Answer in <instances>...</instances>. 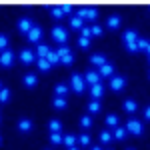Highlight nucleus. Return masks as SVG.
Returning a JSON list of instances; mask_svg holds the SVG:
<instances>
[{"instance_id":"1","label":"nucleus","mask_w":150,"mask_h":150,"mask_svg":"<svg viewBox=\"0 0 150 150\" xmlns=\"http://www.w3.org/2000/svg\"><path fill=\"white\" fill-rule=\"evenodd\" d=\"M138 38L140 36L134 32V30H126L124 34H122V40H124V44L130 52H138Z\"/></svg>"},{"instance_id":"2","label":"nucleus","mask_w":150,"mask_h":150,"mask_svg":"<svg viewBox=\"0 0 150 150\" xmlns=\"http://www.w3.org/2000/svg\"><path fill=\"white\" fill-rule=\"evenodd\" d=\"M52 38H54V42H58L60 46L66 44V40H68V28H64V26H54V28H52Z\"/></svg>"},{"instance_id":"3","label":"nucleus","mask_w":150,"mask_h":150,"mask_svg":"<svg viewBox=\"0 0 150 150\" xmlns=\"http://www.w3.org/2000/svg\"><path fill=\"white\" fill-rule=\"evenodd\" d=\"M70 88L74 90V92H84V88H86V82H84V76L80 74H72L70 76Z\"/></svg>"},{"instance_id":"4","label":"nucleus","mask_w":150,"mask_h":150,"mask_svg":"<svg viewBox=\"0 0 150 150\" xmlns=\"http://www.w3.org/2000/svg\"><path fill=\"white\" fill-rule=\"evenodd\" d=\"M124 128H126L128 134H134V136H140V134H142V122L136 120V118H130Z\"/></svg>"},{"instance_id":"5","label":"nucleus","mask_w":150,"mask_h":150,"mask_svg":"<svg viewBox=\"0 0 150 150\" xmlns=\"http://www.w3.org/2000/svg\"><path fill=\"white\" fill-rule=\"evenodd\" d=\"M12 62H14V52L12 50H2L0 52V66H4V68H10Z\"/></svg>"},{"instance_id":"6","label":"nucleus","mask_w":150,"mask_h":150,"mask_svg":"<svg viewBox=\"0 0 150 150\" xmlns=\"http://www.w3.org/2000/svg\"><path fill=\"white\" fill-rule=\"evenodd\" d=\"M124 86H126V78L124 76H112L110 78V90L112 92H120Z\"/></svg>"},{"instance_id":"7","label":"nucleus","mask_w":150,"mask_h":150,"mask_svg":"<svg viewBox=\"0 0 150 150\" xmlns=\"http://www.w3.org/2000/svg\"><path fill=\"white\" fill-rule=\"evenodd\" d=\"M98 74H100V78H112V76H114V64H112V62L102 64V66L98 68Z\"/></svg>"},{"instance_id":"8","label":"nucleus","mask_w":150,"mask_h":150,"mask_svg":"<svg viewBox=\"0 0 150 150\" xmlns=\"http://www.w3.org/2000/svg\"><path fill=\"white\" fill-rule=\"evenodd\" d=\"M18 30L22 32V34H28L30 30H32V18H28V16H22L20 20H18Z\"/></svg>"},{"instance_id":"9","label":"nucleus","mask_w":150,"mask_h":150,"mask_svg":"<svg viewBox=\"0 0 150 150\" xmlns=\"http://www.w3.org/2000/svg\"><path fill=\"white\" fill-rule=\"evenodd\" d=\"M20 60H22L24 64H32V62H36L38 58H36V52H34V50L24 48V50H20Z\"/></svg>"},{"instance_id":"10","label":"nucleus","mask_w":150,"mask_h":150,"mask_svg":"<svg viewBox=\"0 0 150 150\" xmlns=\"http://www.w3.org/2000/svg\"><path fill=\"white\" fill-rule=\"evenodd\" d=\"M100 74L98 72H94V70H88L86 74H84V82L86 84H90V86H94V84H100Z\"/></svg>"},{"instance_id":"11","label":"nucleus","mask_w":150,"mask_h":150,"mask_svg":"<svg viewBox=\"0 0 150 150\" xmlns=\"http://www.w3.org/2000/svg\"><path fill=\"white\" fill-rule=\"evenodd\" d=\"M26 38H28L30 42H34V44L40 42V40H42V28H40V26H32V30L26 34Z\"/></svg>"},{"instance_id":"12","label":"nucleus","mask_w":150,"mask_h":150,"mask_svg":"<svg viewBox=\"0 0 150 150\" xmlns=\"http://www.w3.org/2000/svg\"><path fill=\"white\" fill-rule=\"evenodd\" d=\"M122 108L126 110L128 114H134V112L138 110V104H136V100H132V98H126L124 104H122Z\"/></svg>"},{"instance_id":"13","label":"nucleus","mask_w":150,"mask_h":150,"mask_svg":"<svg viewBox=\"0 0 150 150\" xmlns=\"http://www.w3.org/2000/svg\"><path fill=\"white\" fill-rule=\"evenodd\" d=\"M18 130L24 132V134L30 132V130H32V120H30V118H20V120H18Z\"/></svg>"},{"instance_id":"14","label":"nucleus","mask_w":150,"mask_h":150,"mask_svg":"<svg viewBox=\"0 0 150 150\" xmlns=\"http://www.w3.org/2000/svg\"><path fill=\"white\" fill-rule=\"evenodd\" d=\"M120 22H122V18H120L118 14H112V16H108V20H106V26H108L110 30H116V28L120 26Z\"/></svg>"},{"instance_id":"15","label":"nucleus","mask_w":150,"mask_h":150,"mask_svg":"<svg viewBox=\"0 0 150 150\" xmlns=\"http://www.w3.org/2000/svg\"><path fill=\"white\" fill-rule=\"evenodd\" d=\"M24 86L26 88H34L36 84H38V76L36 74H24Z\"/></svg>"},{"instance_id":"16","label":"nucleus","mask_w":150,"mask_h":150,"mask_svg":"<svg viewBox=\"0 0 150 150\" xmlns=\"http://www.w3.org/2000/svg\"><path fill=\"white\" fill-rule=\"evenodd\" d=\"M50 50L52 48L48 46V44H38V48H36V58H48Z\"/></svg>"},{"instance_id":"17","label":"nucleus","mask_w":150,"mask_h":150,"mask_svg":"<svg viewBox=\"0 0 150 150\" xmlns=\"http://www.w3.org/2000/svg\"><path fill=\"white\" fill-rule=\"evenodd\" d=\"M102 94H104L102 82H100V84H94V86H90V96H92V98H102Z\"/></svg>"},{"instance_id":"18","label":"nucleus","mask_w":150,"mask_h":150,"mask_svg":"<svg viewBox=\"0 0 150 150\" xmlns=\"http://www.w3.org/2000/svg\"><path fill=\"white\" fill-rule=\"evenodd\" d=\"M46 10H50V14H52L54 20H62V18H64V14H62V8H60V6H46Z\"/></svg>"},{"instance_id":"19","label":"nucleus","mask_w":150,"mask_h":150,"mask_svg":"<svg viewBox=\"0 0 150 150\" xmlns=\"http://www.w3.org/2000/svg\"><path fill=\"white\" fill-rule=\"evenodd\" d=\"M52 106H54L56 110H64V108L68 106V102H66V98H64V96H56V98L52 100Z\"/></svg>"},{"instance_id":"20","label":"nucleus","mask_w":150,"mask_h":150,"mask_svg":"<svg viewBox=\"0 0 150 150\" xmlns=\"http://www.w3.org/2000/svg\"><path fill=\"white\" fill-rule=\"evenodd\" d=\"M112 136H114L116 140H124L128 136V132H126V128H124V126H116L114 130H112Z\"/></svg>"},{"instance_id":"21","label":"nucleus","mask_w":150,"mask_h":150,"mask_svg":"<svg viewBox=\"0 0 150 150\" xmlns=\"http://www.w3.org/2000/svg\"><path fill=\"white\" fill-rule=\"evenodd\" d=\"M90 62H92L94 66H98V68H100V66H102V64H106L108 60H106V56H104V54H92V56H90Z\"/></svg>"},{"instance_id":"22","label":"nucleus","mask_w":150,"mask_h":150,"mask_svg":"<svg viewBox=\"0 0 150 150\" xmlns=\"http://www.w3.org/2000/svg\"><path fill=\"white\" fill-rule=\"evenodd\" d=\"M62 144H64L66 148L76 146V136H74V134H64V136H62Z\"/></svg>"},{"instance_id":"23","label":"nucleus","mask_w":150,"mask_h":150,"mask_svg":"<svg viewBox=\"0 0 150 150\" xmlns=\"http://www.w3.org/2000/svg\"><path fill=\"white\" fill-rule=\"evenodd\" d=\"M36 64H38V70H40V72H48V70H50V66H52L46 58H38V60H36Z\"/></svg>"},{"instance_id":"24","label":"nucleus","mask_w":150,"mask_h":150,"mask_svg":"<svg viewBox=\"0 0 150 150\" xmlns=\"http://www.w3.org/2000/svg\"><path fill=\"white\" fill-rule=\"evenodd\" d=\"M70 26H72V28H76V30H80L82 26H84V20H82L80 16H76V14H74V16L70 18Z\"/></svg>"},{"instance_id":"25","label":"nucleus","mask_w":150,"mask_h":150,"mask_svg":"<svg viewBox=\"0 0 150 150\" xmlns=\"http://www.w3.org/2000/svg\"><path fill=\"white\" fill-rule=\"evenodd\" d=\"M48 130L50 132H62V122L60 120H50L48 122Z\"/></svg>"},{"instance_id":"26","label":"nucleus","mask_w":150,"mask_h":150,"mask_svg":"<svg viewBox=\"0 0 150 150\" xmlns=\"http://www.w3.org/2000/svg\"><path fill=\"white\" fill-rule=\"evenodd\" d=\"M60 62H62L64 66H70V64L74 62V54H72V52H66V54H62V56H60Z\"/></svg>"},{"instance_id":"27","label":"nucleus","mask_w":150,"mask_h":150,"mask_svg":"<svg viewBox=\"0 0 150 150\" xmlns=\"http://www.w3.org/2000/svg\"><path fill=\"white\" fill-rule=\"evenodd\" d=\"M80 126L84 128V130H88V128L92 126V116H90V114L82 116V118H80Z\"/></svg>"},{"instance_id":"28","label":"nucleus","mask_w":150,"mask_h":150,"mask_svg":"<svg viewBox=\"0 0 150 150\" xmlns=\"http://www.w3.org/2000/svg\"><path fill=\"white\" fill-rule=\"evenodd\" d=\"M66 94H68V84H56V96H64L66 98Z\"/></svg>"},{"instance_id":"29","label":"nucleus","mask_w":150,"mask_h":150,"mask_svg":"<svg viewBox=\"0 0 150 150\" xmlns=\"http://www.w3.org/2000/svg\"><path fill=\"white\" fill-rule=\"evenodd\" d=\"M88 112H90V114H98V112H100V102H98V100H92V102L88 104Z\"/></svg>"},{"instance_id":"30","label":"nucleus","mask_w":150,"mask_h":150,"mask_svg":"<svg viewBox=\"0 0 150 150\" xmlns=\"http://www.w3.org/2000/svg\"><path fill=\"white\" fill-rule=\"evenodd\" d=\"M110 140H112V132H110V130H102V132H100V142H102V144H108Z\"/></svg>"},{"instance_id":"31","label":"nucleus","mask_w":150,"mask_h":150,"mask_svg":"<svg viewBox=\"0 0 150 150\" xmlns=\"http://www.w3.org/2000/svg\"><path fill=\"white\" fill-rule=\"evenodd\" d=\"M8 100H10V90L2 86V88H0V102L4 104V102H8Z\"/></svg>"},{"instance_id":"32","label":"nucleus","mask_w":150,"mask_h":150,"mask_svg":"<svg viewBox=\"0 0 150 150\" xmlns=\"http://www.w3.org/2000/svg\"><path fill=\"white\" fill-rule=\"evenodd\" d=\"M106 124L112 126V128H116V126H118V116H116V114H108V116H106Z\"/></svg>"},{"instance_id":"33","label":"nucleus","mask_w":150,"mask_h":150,"mask_svg":"<svg viewBox=\"0 0 150 150\" xmlns=\"http://www.w3.org/2000/svg\"><path fill=\"white\" fill-rule=\"evenodd\" d=\"M50 142H52V144H62V134H60V132H50Z\"/></svg>"},{"instance_id":"34","label":"nucleus","mask_w":150,"mask_h":150,"mask_svg":"<svg viewBox=\"0 0 150 150\" xmlns=\"http://www.w3.org/2000/svg\"><path fill=\"white\" fill-rule=\"evenodd\" d=\"M76 142L80 144V148L82 146H88V144H90V136H88V134H80V136L76 138Z\"/></svg>"},{"instance_id":"35","label":"nucleus","mask_w":150,"mask_h":150,"mask_svg":"<svg viewBox=\"0 0 150 150\" xmlns=\"http://www.w3.org/2000/svg\"><path fill=\"white\" fill-rule=\"evenodd\" d=\"M96 16H98L96 8H86V18L84 20H96Z\"/></svg>"},{"instance_id":"36","label":"nucleus","mask_w":150,"mask_h":150,"mask_svg":"<svg viewBox=\"0 0 150 150\" xmlns=\"http://www.w3.org/2000/svg\"><path fill=\"white\" fill-rule=\"evenodd\" d=\"M46 60L50 62V64H58V62H60V58H58V54L54 52V50H50V54H48Z\"/></svg>"},{"instance_id":"37","label":"nucleus","mask_w":150,"mask_h":150,"mask_svg":"<svg viewBox=\"0 0 150 150\" xmlns=\"http://www.w3.org/2000/svg\"><path fill=\"white\" fill-rule=\"evenodd\" d=\"M78 46H80V48H88V46H90V38L78 36Z\"/></svg>"},{"instance_id":"38","label":"nucleus","mask_w":150,"mask_h":150,"mask_svg":"<svg viewBox=\"0 0 150 150\" xmlns=\"http://www.w3.org/2000/svg\"><path fill=\"white\" fill-rule=\"evenodd\" d=\"M54 52H56V54H58V58H60L62 54H66V52H72V50H70V48L66 46V44H62V46H58L56 50H54Z\"/></svg>"},{"instance_id":"39","label":"nucleus","mask_w":150,"mask_h":150,"mask_svg":"<svg viewBox=\"0 0 150 150\" xmlns=\"http://www.w3.org/2000/svg\"><path fill=\"white\" fill-rule=\"evenodd\" d=\"M6 48H8V36L0 34V50H6Z\"/></svg>"},{"instance_id":"40","label":"nucleus","mask_w":150,"mask_h":150,"mask_svg":"<svg viewBox=\"0 0 150 150\" xmlns=\"http://www.w3.org/2000/svg\"><path fill=\"white\" fill-rule=\"evenodd\" d=\"M90 32H92V36H102V26L94 24V26H90Z\"/></svg>"},{"instance_id":"41","label":"nucleus","mask_w":150,"mask_h":150,"mask_svg":"<svg viewBox=\"0 0 150 150\" xmlns=\"http://www.w3.org/2000/svg\"><path fill=\"white\" fill-rule=\"evenodd\" d=\"M80 36H84V38H90V36H92V32H90V26H82V28H80Z\"/></svg>"},{"instance_id":"42","label":"nucleus","mask_w":150,"mask_h":150,"mask_svg":"<svg viewBox=\"0 0 150 150\" xmlns=\"http://www.w3.org/2000/svg\"><path fill=\"white\" fill-rule=\"evenodd\" d=\"M148 46V40L146 38H138V50H146Z\"/></svg>"},{"instance_id":"43","label":"nucleus","mask_w":150,"mask_h":150,"mask_svg":"<svg viewBox=\"0 0 150 150\" xmlns=\"http://www.w3.org/2000/svg\"><path fill=\"white\" fill-rule=\"evenodd\" d=\"M60 8H62V14H72V12H74V8H72L70 4H64V6H60Z\"/></svg>"},{"instance_id":"44","label":"nucleus","mask_w":150,"mask_h":150,"mask_svg":"<svg viewBox=\"0 0 150 150\" xmlns=\"http://www.w3.org/2000/svg\"><path fill=\"white\" fill-rule=\"evenodd\" d=\"M144 118H146V120H150V106H146V108H144Z\"/></svg>"},{"instance_id":"45","label":"nucleus","mask_w":150,"mask_h":150,"mask_svg":"<svg viewBox=\"0 0 150 150\" xmlns=\"http://www.w3.org/2000/svg\"><path fill=\"white\" fill-rule=\"evenodd\" d=\"M144 52H146V54L150 56V40H148V46H146V50H144Z\"/></svg>"},{"instance_id":"46","label":"nucleus","mask_w":150,"mask_h":150,"mask_svg":"<svg viewBox=\"0 0 150 150\" xmlns=\"http://www.w3.org/2000/svg\"><path fill=\"white\" fill-rule=\"evenodd\" d=\"M90 150H102V146H92Z\"/></svg>"},{"instance_id":"47","label":"nucleus","mask_w":150,"mask_h":150,"mask_svg":"<svg viewBox=\"0 0 150 150\" xmlns=\"http://www.w3.org/2000/svg\"><path fill=\"white\" fill-rule=\"evenodd\" d=\"M68 150H80V148H78V146H72V148H68Z\"/></svg>"},{"instance_id":"48","label":"nucleus","mask_w":150,"mask_h":150,"mask_svg":"<svg viewBox=\"0 0 150 150\" xmlns=\"http://www.w3.org/2000/svg\"><path fill=\"white\" fill-rule=\"evenodd\" d=\"M0 144H2V136H0Z\"/></svg>"},{"instance_id":"49","label":"nucleus","mask_w":150,"mask_h":150,"mask_svg":"<svg viewBox=\"0 0 150 150\" xmlns=\"http://www.w3.org/2000/svg\"><path fill=\"white\" fill-rule=\"evenodd\" d=\"M128 150H134V148H128Z\"/></svg>"},{"instance_id":"50","label":"nucleus","mask_w":150,"mask_h":150,"mask_svg":"<svg viewBox=\"0 0 150 150\" xmlns=\"http://www.w3.org/2000/svg\"><path fill=\"white\" fill-rule=\"evenodd\" d=\"M148 62H150V56H148Z\"/></svg>"},{"instance_id":"51","label":"nucleus","mask_w":150,"mask_h":150,"mask_svg":"<svg viewBox=\"0 0 150 150\" xmlns=\"http://www.w3.org/2000/svg\"><path fill=\"white\" fill-rule=\"evenodd\" d=\"M0 88H2V84H0Z\"/></svg>"}]
</instances>
